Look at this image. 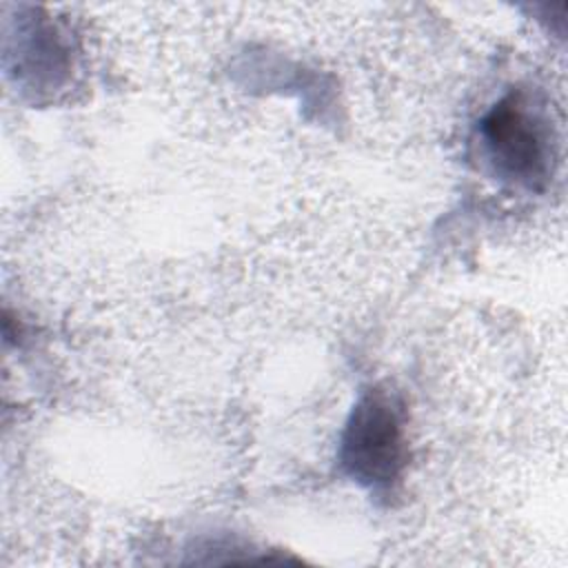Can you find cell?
Masks as SVG:
<instances>
[{
  "instance_id": "7a4b0ae2",
  "label": "cell",
  "mask_w": 568,
  "mask_h": 568,
  "mask_svg": "<svg viewBox=\"0 0 568 568\" xmlns=\"http://www.w3.org/2000/svg\"><path fill=\"white\" fill-rule=\"evenodd\" d=\"M495 160L521 180H537L546 171V142L535 118L517 102H501L484 122Z\"/></svg>"
},
{
  "instance_id": "6da1fadb",
  "label": "cell",
  "mask_w": 568,
  "mask_h": 568,
  "mask_svg": "<svg viewBox=\"0 0 568 568\" xmlns=\"http://www.w3.org/2000/svg\"><path fill=\"white\" fill-rule=\"evenodd\" d=\"M404 453L402 422L384 393H373L355 408L344 437V462L366 481H388Z\"/></svg>"
}]
</instances>
